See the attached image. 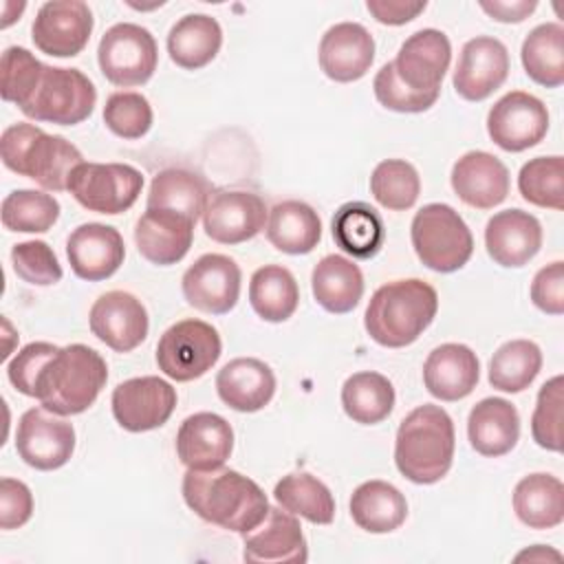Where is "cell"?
Here are the masks:
<instances>
[{"label":"cell","mask_w":564,"mask_h":564,"mask_svg":"<svg viewBox=\"0 0 564 564\" xmlns=\"http://www.w3.org/2000/svg\"><path fill=\"white\" fill-rule=\"evenodd\" d=\"M330 229H333L335 245L344 253L357 260L375 258L386 238V229L379 212L361 200L344 203L335 212L330 220Z\"/></svg>","instance_id":"cell-36"},{"label":"cell","mask_w":564,"mask_h":564,"mask_svg":"<svg viewBox=\"0 0 564 564\" xmlns=\"http://www.w3.org/2000/svg\"><path fill=\"white\" fill-rule=\"evenodd\" d=\"M520 59L524 73L544 88L564 84V26L560 22L538 24L522 42Z\"/></svg>","instance_id":"cell-38"},{"label":"cell","mask_w":564,"mask_h":564,"mask_svg":"<svg viewBox=\"0 0 564 564\" xmlns=\"http://www.w3.org/2000/svg\"><path fill=\"white\" fill-rule=\"evenodd\" d=\"M240 282L242 273L234 258L223 253H205L192 267H187L181 289L185 302L196 311L225 315L240 297Z\"/></svg>","instance_id":"cell-15"},{"label":"cell","mask_w":564,"mask_h":564,"mask_svg":"<svg viewBox=\"0 0 564 564\" xmlns=\"http://www.w3.org/2000/svg\"><path fill=\"white\" fill-rule=\"evenodd\" d=\"M97 62L110 84L121 88L143 86L156 70L159 46L145 26L119 22L101 35Z\"/></svg>","instance_id":"cell-9"},{"label":"cell","mask_w":564,"mask_h":564,"mask_svg":"<svg viewBox=\"0 0 564 564\" xmlns=\"http://www.w3.org/2000/svg\"><path fill=\"white\" fill-rule=\"evenodd\" d=\"M518 189L527 203L560 212L564 207V159L553 154L527 161L518 174Z\"/></svg>","instance_id":"cell-44"},{"label":"cell","mask_w":564,"mask_h":564,"mask_svg":"<svg viewBox=\"0 0 564 564\" xmlns=\"http://www.w3.org/2000/svg\"><path fill=\"white\" fill-rule=\"evenodd\" d=\"M93 11L82 0H51L37 9L31 26L35 48L51 57L79 55L93 33Z\"/></svg>","instance_id":"cell-14"},{"label":"cell","mask_w":564,"mask_h":564,"mask_svg":"<svg viewBox=\"0 0 564 564\" xmlns=\"http://www.w3.org/2000/svg\"><path fill=\"white\" fill-rule=\"evenodd\" d=\"M106 128L121 139H141L152 128V106L134 90H117L104 106Z\"/></svg>","instance_id":"cell-45"},{"label":"cell","mask_w":564,"mask_h":564,"mask_svg":"<svg viewBox=\"0 0 564 564\" xmlns=\"http://www.w3.org/2000/svg\"><path fill=\"white\" fill-rule=\"evenodd\" d=\"M26 9V4L24 2H11V0H7V2H2V22H0V26L2 29H7V26H11L15 20H20V15H22V11Z\"/></svg>","instance_id":"cell-56"},{"label":"cell","mask_w":564,"mask_h":564,"mask_svg":"<svg viewBox=\"0 0 564 564\" xmlns=\"http://www.w3.org/2000/svg\"><path fill=\"white\" fill-rule=\"evenodd\" d=\"M513 511L529 529H553L564 520V485L557 476L535 471L513 489Z\"/></svg>","instance_id":"cell-34"},{"label":"cell","mask_w":564,"mask_h":564,"mask_svg":"<svg viewBox=\"0 0 564 564\" xmlns=\"http://www.w3.org/2000/svg\"><path fill=\"white\" fill-rule=\"evenodd\" d=\"M311 289L315 302L324 311L344 315L350 313L364 295V273L352 260L330 253L315 264Z\"/></svg>","instance_id":"cell-30"},{"label":"cell","mask_w":564,"mask_h":564,"mask_svg":"<svg viewBox=\"0 0 564 564\" xmlns=\"http://www.w3.org/2000/svg\"><path fill=\"white\" fill-rule=\"evenodd\" d=\"M350 516L368 533H390L408 518L405 496L386 480H366L350 496Z\"/></svg>","instance_id":"cell-33"},{"label":"cell","mask_w":564,"mask_h":564,"mask_svg":"<svg viewBox=\"0 0 564 564\" xmlns=\"http://www.w3.org/2000/svg\"><path fill=\"white\" fill-rule=\"evenodd\" d=\"M322 238V220L317 212L302 200H282L269 209L267 240L282 253H311Z\"/></svg>","instance_id":"cell-32"},{"label":"cell","mask_w":564,"mask_h":564,"mask_svg":"<svg viewBox=\"0 0 564 564\" xmlns=\"http://www.w3.org/2000/svg\"><path fill=\"white\" fill-rule=\"evenodd\" d=\"M66 258L73 273L88 282H99L117 273L126 258L121 234L101 223H84L66 240Z\"/></svg>","instance_id":"cell-21"},{"label":"cell","mask_w":564,"mask_h":564,"mask_svg":"<svg viewBox=\"0 0 564 564\" xmlns=\"http://www.w3.org/2000/svg\"><path fill=\"white\" fill-rule=\"evenodd\" d=\"M108 381L104 357L86 344H68L53 352L35 381V394L53 414L73 416L86 412Z\"/></svg>","instance_id":"cell-3"},{"label":"cell","mask_w":564,"mask_h":564,"mask_svg":"<svg viewBox=\"0 0 564 564\" xmlns=\"http://www.w3.org/2000/svg\"><path fill=\"white\" fill-rule=\"evenodd\" d=\"M478 4L491 20L505 24H518L527 20L538 7L535 0H480Z\"/></svg>","instance_id":"cell-54"},{"label":"cell","mask_w":564,"mask_h":564,"mask_svg":"<svg viewBox=\"0 0 564 564\" xmlns=\"http://www.w3.org/2000/svg\"><path fill=\"white\" fill-rule=\"evenodd\" d=\"M0 159L7 170L33 178L48 192L68 189L70 172L84 163L82 152L59 134L33 123H13L0 137Z\"/></svg>","instance_id":"cell-5"},{"label":"cell","mask_w":564,"mask_h":564,"mask_svg":"<svg viewBox=\"0 0 564 564\" xmlns=\"http://www.w3.org/2000/svg\"><path fill=\"white\" fill-rule=\"evenodd\" d=\"M223 46V29L216 18L207 13H189L174 22L167 33L170 59L185 68L198 70L207 66Z\"/></svg>","instance_id":"cell-31"},{"label":"cell","mask_w":564,"mask_h":564,"mask_svg":"<svg viewBox=\"0 0 564 564\" xmlns=\"http://www.w3.org/2000/svg\"><path fill=\"white\" fill-rule=\"evenodd\" d=\"M341 408L355 423L377 425L394 408V388L381 372H355L341 386Z\"/></svg>","instance_id":"cell-39"},{"label":"cell","mask_w":564,"mask_h":564,"mask_svg":"<svg viewBox=\"0 0 564 564\" xmlns=\"http://www.w3.org/2000/svg\"><path fill=\"white\" fill-rule=\"evenodd\" d=\"M44 64L24 46H9L2 53V99L22 108L42 77Z\"/></svg>","instance_id":"cell-46"},{"label":"cell","mask_w":564,"mask_h":564,"mask_svg":"<svg viewBox=\"0 0 564 564\" xmlns=\"http://www.w3.org/2000/svg\"><path fill=\"white\" fill-rule=\"evenodd\" d=\"M216 392L236 412H258L275 394V375L262 359L236 357L218 370Z\"/></svg>","instance_id":"cell-28"},{"label":"cell","mask_w":564,"mask_h":564,"mask_svg":"<svg viewBox=\"0 0 564 564\" xmlns=\"http://www.w3.org/2000/svg\"><path fill=\"white\" fill-rule=\"evenodd\" d=\"M59 346L48 344V341H31L26 344L9 364H7V377L11 381V386L24 394L31 397L35 394V381L40 370L44 368V364L53 357V352Z\"/></svg>","instance_id":"cell-50"},{"label":"cell","mask_w":564,"mask_h":564,"mask_svg":"<svg viewBox=\"0 0 564 564\" xmlns=\"http://www.w3.org/2000/svg\"><path fill=\"white\" fill-rule=\"evenodd\" d=\"M95 104V84L79 68L44 64L35 90L20 110L33 121L75 126L93 115Z\"/></svg>","instance_id":"cell-7"},{"label":"cell","mask_w":564,"mask_h":564,"mask_svg":"<svg viewBox=\"0 0 564 564\" xmlns=\"http://www.w3.org/2000/svg\"><path fill=\"white\" fill-rule=\"evenodd\" d=\"M449 59V37L438 29H421L401 44L392 64L408 88L419 93H441Z\"/></svg>","instance_id":"cell-19"},{"label":"cell","mask_w":564,"mask_h":564,"mask_svg":"<svg viewBox=\"0 0 564 564\" xmlns=\"http://www.w3.org/2000/svg\"><path fill=\"white\" fill-rule=\"evenodd\" d=\"M480 379L476 352L465 344H441L423 364V383L441 401H460L469 397Z\"/></svg>","instance_id":"cell-27"},{"label":"cell","mask_w":564,"mask_h":564,"mask_svg":"<svg viewBox=\"0 0 564 564\" xmlns=\"http://www.w3.org/2000/svg\"><path fill=\"white\" fill-rule=\"evenodd\" d=\"M410 240L419 260L436 273L463 269L474 253V236L467 223L445 203H427L414 214Z\"/></svg>","instance_id":"cell-6"},{"label":"cell","mask_w":564,"mask_h":564,"mask_svg":"<svg viewBox=\"0 0 564 564\" xmlns=\"http://www.w3.org/2000/svg\"><path fill=\"white\" fill-rule=\"evenodd\" d=\"M90 333L115 352L134 350L150 328L148 311L128 291H108L95 300L88 313Z\"/></svg>","instance_id":"cell-18"},{"label":"cell","mask_w":564,"mask_h":564,"mask_svg":"<svg viewBox=\"0 0 564 564\" xmlns=\"http://www.w3.org/2000/svg\"><path fill=\"white\" fill-rule=\"evenodd\" d=\"M234 449V430L216 412L187 416L176 432V456L187 469H214L225 465Z\"/></svg>","instance_id":"cell-24"},{"label":"cell","mask_w":564,"mask_h":564,"mask_svg":"<svg viewBox=\"0 0 564 564\" xmlns=\"http://www.w3.org/2000/svg\"><path fill=\"white\" fill-rule=\"evenodd\" d=\"M531 302L549 315L564 313V262L555 260L542 267L531 282Z\"/></svg>","instance_id":"cell-52"},{"label":"cell","mask_w":564,"mask_h":564,"mask_svg":"<svg viewBox=\"0 0 564 564\" xmlns=\"http://www.w3.org/2000/svg\"><path fill=\"white\" fill-rule=\"evenodd\" d=\"M542 368V350L531 339L505 341L489 361V383L500 392L527 390Z\"/></svg>","instance_id":"cell-41"},{"label":"cell","mask_w":564,"mask_h":564,"mask_svg":"<svg viewBox=\"0 0 564 564\" xmlns=\"http://www.w3.org/2000/svg\"><path fill=\"white\" fill-rule=\"evenodd\" d=\"M436 311L438 295L432 284L419 278L394 280L372 293L364 313V326L379 346L403 348L423 335Z\"/></svg>","instance_id":"cell-2"},{"label":"cell","mask_w":564,"mask_h":564,"mask_svg":"<svg viewBox=\"0 0 564 564\" xmlns=\"http://www.w3.org/2000/svg\"><path fill=\"white\" fill-rule=\"evenodd\" d=\"M59 203L55 196L37 189H13L4 196L0 218L4 229L20 234H44L59 218Z\"/></svg>","instance_id":"cell-42"},{"label":"cell","mask_w":564,"mask_h":564,"mask_svg":"<svg viewBox=\"0 0 564 564\" xmlns=\"http://www.w3.org/2000/svg\"><path fill=\"white\" fill-rule=\"evenodd\" d=\"M183 500L205 522L234 533H247L258 527L269 500L260 485L236 469H187L183 476Z\"/></svg>","instance_id":"cell-1"},{"label":"cell","mask_w":564,"mask_h":564,"mask_svg":"<svg viewBox=\"0 0 564 564\" xmlns=\"http://www.w3.org/2000/svg\"><path fill=\"white\" fill-rule=\"evenodd\" d=\"M223 352L218 330L203 319H181L172 324L156 344L159 370L178 381H194L212 370Z\"/></svg>","instance_id":"cell-8"},{"label":"cell","mask_w":564,"mask_h":564,"mask_svg":"<svg viewBox=\"0 0 564 564\" xmlns=\"http://www.w3.org/2000/svg\"><path fill=\"white\" fill-rule=\"evenodd\" d=\"M507 46L491 35H476L460 48L452 86L465 101H482L507 82Z\"/></svg>","instance_id":"cell-17"},{"label":"cell","mask_w":564,"mask_h":564,"mask_svg":"<svg viewBox=\"0 0 564 564\" xmlns=\"http://www.w3.org/2000/svg\"><path fill=\"white\" fill-rule=\"evenodd\" d=\"M209 196V185L200 174L183 167H167L152 178L145 205L148 209L183 214L196 223L203 216Z\"/></svg>","instance_id":"cell-35"},{"label":"cell","mask_w":564,"mask_h":564,"mask_svg":"<svg viewBox=\"0 0 564 564\" xmlns=\"http://www.w3.org/2000/svg\"><path fill=\"white\" fill-rule=\"evenodd\" d=\"M549 130V110L542 99L524 90L502 95L487 112V132L505 152L538 145Z\"/></svg>","instance_id":"cell-12"},{"label":"cell","mask_w":564,"mask_h":564,"mask_svg":"<svg viewBox=\"0 0 564 564\" xmlns=\"http://www.w3.org/2000/svg\"><path fill=\"white\" fill-rule=\"evenodd\" d=\"M372 90H375L377 101L383 108L394 110V112H425L438 99V93H419V90L408 88L399 79L392 62L383 64L377 70V75L372 79Z\"/></svg>","instance_id":"cell-49"},{"label":"cell","mask_w":564,"mask_h":564,"mask_svg":"<svg viewBox=\"0 0 564 564\" xmlns=\"http://www.w3.org/2000/svg\"><path fill=\"white\" fill-rule=\"evenodd\" d=\"M522 560H529V562L555 560V562H560L562 555H560L557 551H553V549H546L544 544H535V546H531V549H527V551H522V553L516 555V562H522Z\"/></svg>","instance_id":"cell-55"},{"label":"cell","mask_w":564,"mask_h":564,"mask_svg":"<svg viewBox=\"0 0 564 564\" xmlns=\"http://www.w3.org/2000/svg\"><path fill=\"white\" fill-rule=\"evenodd\" d=\"M467 438L480 456L498 458L509 454L520 438V414L516 405L502 397L478 401L467 419Z\"/></svg>","instance_id":"cell-29"},{"label":"cell","mask_w":564,"mask_h":564,"mask_svg":"<svg viewBox=\"0 0 564 564\" xmlns=\"http://www.w3.org/2000/svg\"><path fill=\"white\" fill-rule=\"evenodd\" d=\"M454 447L452 416L441 405L423 403L399 423L394 463L410 482L434 485L449 471Z\"/></svg>","instance_id":"cell-4"},{"label":"cell","mask_w":564,"mask_h":564,"mask_svg":"<svg viewBox=\"0 0 564 564\" xmlns=\"http://www.w3.org/2000/svg\"><path fill=\"white\" fill-rule=\"evenodd\" d=\"M370 194L390 212L410 209L421 194V178L412 163L403 159H386L370 174Z\"/></svg>","instance_id":"cell-43"},{"label":"cell","mask_w":564,"mask_h":564,"mask_svg":"<svg viewBox=\"0 0 564 564\" xmlns=\"http://www.w3.org/2000/svg\"><path fill=\"white\" fill-rule=\"evenodd\" d=\"M269 218L264 200L245 189H220L203 212L205 234L220 245H240L256 238Z\"/></svg>","instance_id":"cell-16"},{"label":"cell","mask_w":564,"mask_h":564,"mask_svg":"<svg viewBox=\"0 0 564 564\" xmlns=\"http://www.w3.org/2000/svg\"><path fill=\"white\" fill-rule=\"evenodd\" d=\"M33 516V494L15 478L4 476L0 480V527L4 531L24 527Z\"/></svg>","instance_id":"cell-51"},{"label":"cell","mask_w":564,"mask_h":564,"mask_svg":"<svg viewBox=\"0 0 564 564\" xmlns=\"http://www.w3.org/2000/svg\"><path fill=\"white\" fill-rule=\"evenodd\" d=\"M11 264L15 275L33 286H51L64 275L55 251L44 240H24L13 245Z\"/></svg>","instance_id":"cell-48"},{"label":"cell","mask_w":564,"mask_h":564,"mask_svg":"<svg viewBox=\"0 0 564 564\" xmlns=\"http://www.w3.org/2000/svg\"><path fill=\"white\" fill-rule=\"evenodd\" d=\"M485 247L496 264L524 267L542 247V225L524 209H502L487 220Z\"/></svg>","instance_id":"cell-23"},{"label":"cell","mask_w":564,"mask_h":564,"mask_svg":"<svg viewBox=\"0 0 564 564\" xmlns=\"http://www.w3.org/2000/svg\"><path fill=\"white\" fill-rule=\"evenodd\" d=\"M115 421L128 432H150L167 423L176 408V390L161 377H132L110 397Z\"/></svg>","instance_id":"cell-13"},{"label":"cell","mask_w":564,"mask_h":564,"mask_svg":"<svg viewBox=\"0 0 564 564\" xmlns=\"http://www.w3.org/2000/svg\"><path fill=\"white\" fill-rule=\"evenodd\" d=\"M15 449L33 469H59L75 452V427L46 408H29L18 421Z\"/></svg>","instance_id":"cell-11"},{"label":"cell","mask_w":564,"mask_h":564,"mask_svg":"<svg viewBox=\"0 0 564 564\" xmlns=\"http://www.w3.org/2000/svg\"><path fill=\"white\" fill-rule=\"evenodd\" d=\"M319 68L337 82L350 84L361 79L375 59V40L359 22H339L330 26L319 40Z\"/></svg>","instance_id":"cell-20"},{"label":"cell","mask_w":564,"mask_h":564,"mask_svg":"<svg viewBox=\"0 0 564 564\" xmlns=\"http://www.w3.org/2000/svg\"><path fill=\"white\" fill-rule=\"evenodd\" d=\"M143 189V174L128 163H79L68 178L73 198L97 214L130 209Z\"/></svg>","instance_id":"cell-10"},{"label":"cell","mask_w":564,"mask_h":564,"mask_svg":"<svg viewBox=\"0 0 564 564\" xmlns=\"http://www.w3.org/2000/svg\"><path fill=\"white\" fill-rule=\"evenodd\" d=\"M278 505L313 524H330L335 518V498L330 489L308 471L286 474L275 482Z\"/></svg>","instance_id":"cell-40"},{"label":"cell","mask_w":564,"mask_h":564,"mask_svg":"<svg viewBox=\"0 0 564 564\" xmlns=\"http://www.w3.org/2000/svg\"><path fill=\"white\" fill-rule=\"evenodd\" d=\"M249 304L264 322H286L300 304V289L293 273L282 264L256 269L249 282Z\"/></svg>","instance_id":"cell-37"},{"label":"cell","mask_w":564,"mask_h":564,"mask_svg":"<svg viewBox=\"0 0 564 564\" xmlns=\"http://www.w3.org/2000/svg\"><path fill=\"white\" fill-rule=\"evenodd\" d=\"M449 181L456 196L476 209H494L500 205L511 185L505 163L485 150L465 152L454 163Z\"/></svg>","instance_id":"cell-25"},{"label":"cell","mask_w":564,"mask_h":564,"mask_svg":"<svg viewBox=\"0 0 564 564\" xmlns=\"http://www.w3.org/2000/svg\"><path fill=\"white\" fill-rule=\"evenodd\" d=\"M245 562H306L308 544L295 513L269 507L264 520L251 531L242 533Z\"/></svg>","instance_id":"cell-22"},{"label":"cell","mask_w":564,"mask_h":564,"mask_svg":"<svg viewBox=\"0 0 564 564\" xmlns=\"http://www.w3.org/2000/svg\"><path fill=\"white\" fill-rule=\"evenodd\" d=\"M562 375L549 379L538 392L535 410L531 416V436L540 447L549 452H562Z\"/></svg>","instance_id":"cell-47"},{"label":"cell","mask_w":564,"mask_h":564,"mask_svg":"<svg viewBox=\"0 0 564 564\" xmlns=\"http://www.w3.org/2000/svg\"><path fill=\"white\" fill-rule=\"evenodd\" d=\"M194 220L170 209H145L134 225L139 253L159 267L181 262L194 240Z\"/></svg>","instance_id":"cell-26"},{"label":"cell","mask_w":564,"mask_h":564,"mask_svg":"<svg viewBox=\"0 0 564 564\" xmlns=\"http://www.w3.org/2000/svg\"><path fill=\"white\" fill-rule=\"evenodd\" d=\"M427 7L425 0L410 2V0H368L366 9L368 13L388 26H401L412 22L419 13H423Z\"/></svg>","instance_id":"cell-53"}]
</instances>
